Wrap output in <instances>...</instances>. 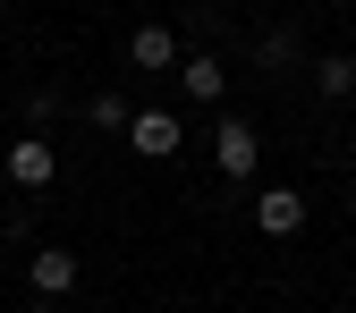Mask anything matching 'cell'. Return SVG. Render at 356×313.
<instances>
[{
	"label": "cell",
	"instance_id": "11",
	"mask_svg": "<svg viewBox=\"0 0 356 313\" xmlns=\"http://www.w3.org/2000/svg\"><path fill=\"white\" fill-rule=\"evenodd\" d=\"M68 110V94H60V85H42V94H26V119H34V136H42V127H51Z\"/></svg>",
	"mask_w": 356,
	"mask_h": 313
},
{
	"label": "cell",
	"instance_id": "12",
	"mask_svg": "<svg viewBox=\"0 0 356 313\" xmlns=\"http://www.w3.org/2000/svg\"><path fill=\"white\" fill-rule=\"evenodd\" d=\"M348 220H356V187H348Z\"/></svg>",
	"mask_w": 356,
	"mask_h": 313
},
{
	"label": "cell",
	"instance_id": "3",
	"mask_svg": "<svg viewBox=\"0 0 356 313\" xmlns=\"http://www.w3.org/2000/svg\"><path fill=\"white\" fill-rule=\"evenodd\" d=\"M76 280H85V262H76L68 246H42V254L26 262V288H34L42 305H60V296H76Z\"/></svg>",
	"mask_w": 356,
	"mask_h": 313
},
{
	"label": "cell",
	"instance_id": "13",
	"mask_svg": "<svg viewBox=\"0 0 356 313\" xmlns=\"http://www.w3.org/2000/svg\"><path fill=\"white\" fill-rule=\"evenodd\" d=\"M323 9H348V0H323Z\"/></svg>",
	"mask_w": 356,
	"mask_h": 313
},
{
	"label": "cell",
	"instance_id": "10",
	"mask_svg": "<svg viewBox=\"0 0 356 313\" xmlns=\"http://www.w3.org/2000/svg\"><path fill=\"white\" fill-rule=\"evenodd\" d=\"M289 60H297V34H289V26H272V34L254 42V68H272V76H280Z\"/></svg>",
	"mask_w": 356,
	"mask_h": 313
},
{
	"label": "cell",
	"instance_id": "6",
	"mask_svg": "<svg viewBox=\"0 0 356 313\" xmlns=\"http://www.w3.org/2000/svg\"><path fill=\"white\" fill-rule=\"evenodd\" d=\"M127 68H145V76H178V34H170V26H136V34H127Z\"/></svg>",
	"mask_w": 356,
	"mask_h": 313
},
{
	"label": "cell",
	"instance_id": "8",
	"mask_svg": "<svg viewBox=\"0 0 356 313\" xmlns=\"http://www.w3.org/2000/svg\"><path fill=\"white\" fill-rule=\"evenodd\" d=\"M314 94H323V102H348V94H356V60H348V51H323V60H314Z\"/></svg>",
	"mask_w": 356,
	"mask_h": 313
},
{
	"label": "cell",
	"instance_id": "5",
	"mask_svg": "<svg viewBox=\"0 0 356 313\" xmlns=\"http://www.w3.org/2000/svg\"><path fill=\"white\" fill-rule=\"evenodd\" d=\"M254 229L263 237H297L305 229V195L297 187H254Z\"/></svg>",
	"mask_w": 356,
	"mask_h": 313
},
{
	"label": "cell",
	"instance_id": "7",
	"mask_svg": "<svg viewBox=\"0 0 356 313\" xmlns=\"http://www.w3.org/2000/svg\"><path fill=\"white\" fill-rule=\"evenodd\" d=\"M178 94H187V102H220V94H229V68H220L212 51H187V60H178Z\"/></svg>",
	"mask_w": 356,
	"mask_h": 313
},
{
	"label": "cell",
	"instance_id": "2",
	"mask_svg": "<svg viewBox=\"0 0 356 313\" xmlns=\"http://www.w3.org/2000/svg\"><path fill=\"white\" fill-rule=\"evenodd\" d=\"M0 178H9V187H26V195H42L60 178V153H51V136H17L9 153H0Z\"/></svg>",
	"mask_w": 356,
	"mask_h": 313
},
{
	"label": "cell",
	"instance_id": "4",
	"mask_svg": "<svg viewBox=\"0 0 356 313\" xmlns=\"http://www.w3.org/2000/svg\"><path fill=\"white\" fill-rule=\"evenodd\" d=\"M127 144H136V161H178L187 127H178V110H136L127 119Z\"/></svg>",
	"mask_w": 356,
	"mask_h": 313
},
{
	"label": "cell",
	"instance_id": "9",
	"mask_svg": "<svg viewBox=\"0 0 356 313\" xmlns=\"http://www.w3.org/2000/svg\"><path fill=\"white\" fill-rule=\"evenodd\" d=\"M85 119H94L102 136H127V119H136V102H127L119 85H111V94H94V102H85Z\"/></svg>",
	"mask_w": 356,
	"mask_h": 313
},
{
	"label": "cell",
	"instance_id": "1",
	"mask_svg": "<svg viewBox=\"0 0 356 313\" xmlns=\"http://www.w3.org/2000/svg\"><path fill=\"white\" fill-rule=\"evenodd\" d=\"M212 169H220V178H238V187L263 169V136H254L246 119H212Z\"/></svg>",
	"mask_w": 356,
	"mask_h": 313
}]
</instances>
